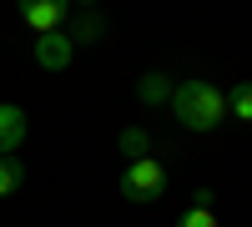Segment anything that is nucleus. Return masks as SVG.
<instances>
[{
  "mask_svg": "<svg viewBox=\"0 0 252 227\" xmlns=\"http://www.w3.org/2000/svg\"><path fill=\"white\" fill-rule=\"evenodd\" d=\"M71 56H76V40H71L66 31H46V35H35V66H40V71H66Z\"/></svg>",
  "mask_w": 252,
  "mask_h": 227,
  "instance_id": "obj_4",
  "label": "nucleus"
},
{
  "mask_svg": "<svg viewBox=\"0 0 252 227\" xmlns=\"http://www.w3.org/2000/svg\"><path fill=\"white\" fill-rule=\"evenodd\" d=\"M177 227H222L217 217H212V207H202V202H192L182 217H177Z\"/></svg>",
  "mask_w": 252,
  "mask_h": 227,
  "instance_id": "obj_11",
  "label": "nucleus"
},
{
  "mask_svg": "<svg viewBox=\"0 0 252 227\" xmlns=\"http://www.w3.org/2000/svg\"><path fill=\"white\" fill-rule=\"evenodd\" d=\"M20 147H26V111L20 106H0V157H15Z\"/></svg>",
  "mask_w": 252,
  "mask_h": 227,
  "instance_id": "obj_5",
  "label": "nucleus"
},
{
  "mask_svg": "<svg viewBox=\"0 0 252 227\" xmlns=\"http://www.w3.org/2000/svg\"><path fill=\"white\" fill-rule=\"evenodd\" d=\"M76 5H96V0H76Z\"/></svg>",
  "mask_w": 252,
  "mask_h": 227,
  "instance_id": "obj_12",
  "label": "nucleus"
},
{
  "mask_svg": "<svg viewBox=\"0 0 252 227\" xmlns=\"http://www.w3.org/2000/svg\"><path fill=\"white\" fill-rule=\"evenodd\" d=\"M15 10H20V20H26L35 35H46V31H61V26H66L71 0H15Z\"/></svg>",
  "mask_w": 252,
  "mask_h": 227,
  "instance_id": "obj_3",
  "label": "nucleus"
},
{
  "mask_svg": "<svg viewBox=\"0 0 252 227\" xmlns=\"http://www.w3.org/2000/svg\"><path fill=\"white\" fill-rule=\"evenodd\" d=\"M121 157H152V136H146L141 127H121Z\"/></svg>",
  "mask_w": 252,
  "mask_h": 227,
  "instance_id": "obj_9",
  "label": "nucleus"
},
{
  "mask_svg": "<svg viewBox=\"0 0 252 227\" xmlns=\"http://www.w3.org/2000/svg\"><path fill=\"white\" fill-rule=\"evenodd\" d=\"M166 106H172V116L187 131H217L227 121V91L217 86V81L192 76V81H177V91H172Z\"/></svg>",
  "mask_w": 252,
  "mask_h": 227,
  "instance_id": "obj_1",
  "label": "nucleus"
},
{
  "mask_svg": "<svg viewBox=\"0 0 252 227\" xmlns=\"http://www.w3.org/2000/svg\"><path fill=\"white\" fill-rule=\"evenodd\" d=\"M20 182H26V167H20L15 157H0V197H15Z\"/></svg>",
  "mask_w": 252,
  "mask_h": 227,
  "instance_id": "obj_10",
  "label": "nucleus"
},
{
  "mask_svg": "<svg viewBox=\"0 0 252 227\" xmlns=\"http://www.w3.org/2000/svg\"><path fill=\"white\" fill-rule=\"evenodd\" d=\"M166 192V167L157 157H136V162H126V172H121V197L126 202H157Z\"/></svg>",
  "mask_w": 252,
  "mask_h": 227,
  "instance_id": "obj_2",
  "label": "nucleus"
},
{
  "mask_svg": "<svg viewBox=\"0 0 252 227\" xmlns=\"http://www.w3.org/2000/svg\"><path fill=\"white\" fill-rule=\"evenodd\" d=\"M227 116L252 121V81H237V86L227 91Z\"/></svg>",
  "mask_w": 252,
  "mask_h": 227,
  "instance_id": "obj_8",
  "label": "nucleus"
},
{
  "mask_svg": "<svg viewBox=\"0 0 252 227\" xmlns=\"http://www.w3.org/2000/svg\"><path fill=\"white\" fill-rule=\"evenodd\" d=\"M172 91H177V81H172V76H161V71H146V76L136 81L141 106H166V101H172Z\"/></svg>",
  "mask_w": 252,
  "mask_h": 227,
  "instance_id": "obj_6",
  "label": "nucleus"
},
{
  "mask_svg": "<svg viewBox=\"0 0 252 227\" xmlns=\"http://www.w3.org/2000/svg\"><path fill=\"white\" fill-rule=\"evenodd\" d=\"M101 31H106V20H101V15H91V10H81L76 20H71V40H81V46H91V40H101Z\"/></svg>",
  "mask_w": 252,
  "mask_h": 227,
  "instance_id": "obj_7",
  "label": "nucleus"
}]
</instances>
